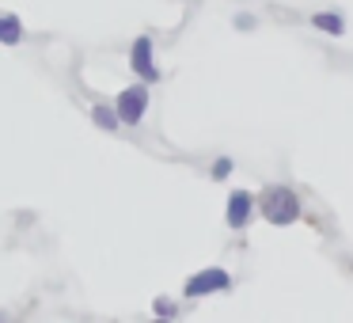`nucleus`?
I'll use <instances>...</instances> for the list:
<instances>
[{"instance_id": "f257e3e1", "label": "nucleus", "mask_w": 353, "mask_h": 323, "mask_svg": "<svg viewBox=\"0 0 353 323\" xmlns=\"http://www.w3.org/2000/svg\"><path fill=\"white\" fill-rule=\"evenodd\" d=\"M254 206H259L262 217H266L270 224H277V228H285V224H296L300 213H304V206H300V194L292 190V186H285V183L266 186V190L254 198Z\"/></svg>"}, {"instance_id": "f03ea898", "label": "nucleus", "mask_w": 353, "mask_h": 323, "mask_svg": "<svg viewBox=\"0 0 353 323\" xmlns=\"http://www.w3.org/2000/svg\"><path fill=\"white\" fill-rule=\"evenodd\" d=\"M228 289H232V274L221 266L198 270V274L186 277V285H183L186 297H209V293H228Z\"/></svg>"}, {"instance_id": "7ed1b4c3", "label": "nucleus", "mask_w": 353, "mask_h": 323, "mask_svg": "<svg viewBox=\"0 0 353 323\" xmlns=\"http://www.w3.org/2000/svg\"><path fill=\"white\" fill-rule=\"evenodd\" d=\"M118 122H125V126H137L141 118H145V110H148V88L145 84H137V88H125L122 95H118Z\"/></svg>"}, {"instance_id": "20e7f679", "label": "nucleus", "mask_w": 353, "mask_h": 323, "mask_svg": "<svg viewBox=\"0 0 353 323\" xmlns=\"http://www.w3.org/2000/svg\"><path fill=\"white\" fill-rule=\"evenodd\" d=\"M130 65H133V72H137L141 80H160V69L152 65V39L148 35H141L137 42H133V50H130Z\"/></svg>"}, {"instance_id": "39448f33", "label": "nucleus", "mask_w": 353, "mask_h": 323, "mask_svg": "<svg viewBox=\"0 0 353 323\" xmlns=\"http://www.w3.org/2000/svg\"><path fill=\"white\" fill-rule=\"evenodd\" d=\"M254 213V194L247 190H232L228 194V209H224V221H228V228H247V221H251Z\"/></svg>"}, {"instance_id": "423d86ee", "label": "nucleus", "mask_w": 353, "mask_h": 323, "mask_svg": "<svg viewBox=\"0 0 353 323\" xmlns=\"http://www.w3.org/2000/svg\"><path fill=\"white\" fill-rule=\"evenodd\" d=\"M312 27H315V31H323V35H330V39H342V35H345V16H342V12H334V8H323V12H315V16H312Z\"/></svg>"}, {"instance_id": "0eeeda50", "label": "nucleus", "mask_w": 353, "mask_h": 323, "mask_svg": "<svg viewBox=\"0 0 353 323\" xmlns=\"http://www.w3.org/2000/svg\"><path fill=\"white\" fill-rule=\"evenodd\" d=\"M23 39V27H19L16 16H0V42L4 46H16V42Z\"/></svg>"}, {"instance_id": "6e6552de", "label": "nucleus", "mask_w": 353, "mask_h": 323, "mask_svg": "<svg viewBox=\"0 0 353 323\" xmlns=\"http://www.w3.org/2000/svg\"><path fill=\"white\" fill-rule=\"evenodd\" d=\"M92 118H95V126H103V130H114V126H118V110L107 107V103L92 107Z\"/></svg>"}, {"instance_id": "1a4fd4ad", "label": "nucleus", "mask_w": 353, "mask_h": 323, "mask_svg": "<svg viewBox=\"0 0 353 323\" xmlns=\"http://www.w3.org/2000/svg\"><path fill=\"white\" fill-rule=\"evenodd\" d=\"M213 179H228L232 175V160L228 156H221V160H213V171H209Z\"/></svg>"}, {"instance_id": "9d476101", "label": "nucleus", "mask_w": 353, "mask_h": 323, "mask_svg": "<svg viewBox=\"0 0 353 323\" xmlns=\"http://www.w3.org/2000/svg\"><path fill=\"white\" fill-rule=\"evenodd\" d=\"M156 315H175V304L171 300H156Z\"/></svg>"}]
</instances>
